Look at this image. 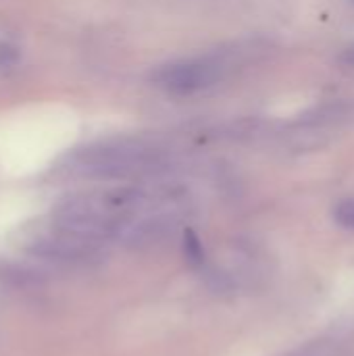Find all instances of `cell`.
I'll return each mask as SVG.
<instances>
[{"instance_id": "1", "label": "cell", "mask_w": 354, "mask_h": 356, "mask_svg": "<svg viewBox=\"0 0 354 356\" xmlns=\"http://www.w3.org/2000/svg\"><path fill=\"white\" fill-rule=\"evenodd\" d=\"M154 198L136 188L86 190L65 196L52 211V221L96 244L123 240L127 229L142 219Z\"/></svg>"}, {"instance_id": "5", "label": "cell", "mask_w": 354, "mask_h": 356, "mask_svg": "<svg viewBox=\"0 0 354 356\" xmlns=\"http://www.w3.org/2000/svg\"><path fill=\"white\" fill-rule=\"evenodd\" d=\"M175 234V221L169 215H144L138 219L127 234L123 236V244L131 250H154L169 242Z\"/></svg>"}, {"instance_id": "6", "label": "cell", "mask_w": 354, "mask_h": 356, "mask_svg": "<svg viewBox=\"0 0 354 356\" xmlns=\"http://www.w3.org/2000/svg\"><path fill=\"white\" fill-rule=\"evenodd\" d=\"M184 257H186L188 265L194 267V269H202L204 263H207L204 246H202L200 238L192 229H186L184 232Z\"/></svg>"}, {"instance_id": "8", "label": "cell", "mask_w": 354, "mask_h": 356, "mask_svg": "<svg viewBox=\"0 0 354 356\" xmlns=\"http://www.w3.org/2000/svg\"><path fill=\"white\" fill-rule=\"evenodd\" d=\"M342 60L346 63V65H351V67H354V46H351L344 54H342Z\"/></svg>"}, {"instance_id": "9", "label": "cell", "mask_w": 354, "mask_h": 356, "mask_svg": "<svg viewBox=\"0 0 354 356\" xmlns=\"http://www.w3.org/2000/svg\"><path fill=\"white\" fill-rule=\"evenodd\" d=\"M300 356H319L317 353H305V355H300Z\"/></svg>"}, {"instance_id": "4", "label": "cell", "mask_w": 354, "mask_h": 356, "mask_svg": "<svg viewBox=\"0 0 354 356\" xmlns=\"http://www.w3.org/2000/svg\"><path fill=\"white\" fill-rule=\"evenodd\" d=\"M221 75V67L209 58H188L163 65L154 75V83L171 94H192L213 86Z\"/></svg>"}, {"instance_id": "2", "label": "cell", "mask_w": 354, "mask_h": 356, "mask_svg": "<svg viewBox=\"0 0 354 356\" xmlns=\"http://www.w3.org/2000/svg\"><path fill=\"white\" fill-rule=\"evenodd\" d=\"M161 169L159 154L138 142H102L73 150L63 163L61 173L71 179L113 181L142 177Z\"/></svg>"}, {"instance_id": "7", "label": "cell", "mask_w": 354, "mask_h": 356, "mask_svg": "<svg viewBox=\"0 0 354 356\" xmlns=\"http://www.w3.org/2000/svg\"><path fill=\"white\" fill-rule=\"evenodd\" d=\"M334 219L340 227L354 232V198H344L336 204Z\"/></svg>"}, {"instance_id": "3", "label": "cell", "mask_w": 354, "mask_h": 356, "mask_svg": "<svg viewBox=\"0 0 354 356\" xmlns=\"http://www.w3.org/2000/svg\"><path fill=\"white\" fill-rule=\"evenodd\" d=\"M21 246L27 254L58 267H92L102 259V244L86 240L50 219L40 227H27Z\"/></svg>"}]
</instances>
